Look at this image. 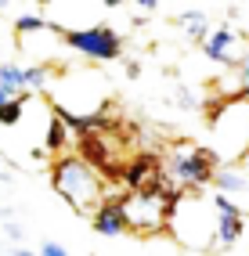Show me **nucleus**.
Masks as SVG:
<instances>
[{"instance_id":"nucleus-1","label":"nucleus","mask_w":249,"mask_h":256,"mask_svg":"<svg viewBox=\"0 0 249 256\" xmlns=\"http://www.w3.org/2000/svg\"><path fill=\"white\" fill-rule=\"evenodd\" d=\"M51 184L62 202H69V206L83 216H90L102 202L108 198V188L102 180V170L90 166L83 156H72V152H65V156L54 159L51 166Z\"/></svg>"},{"instance_id":"nucleus-2","label":"nucleus","mask_w":249,"mask_h":256,"mask_svg":"<svg viewBox=\"0 0 249 256\" xmlns=\"http://www.w3.org/2000/svg\"><path fill=\"white\" fill-rule=\"evenodd\" d=\"M220 166L224 162L217 159V152L195 144V141H174L170 152L162 156L166 177H170L174 188H177V192H184V195H198L202 188H210Z\"/></svg>"},{"instance_id":"nucleus-3","label":"nucleus","mask_w":249,"mask_h":256,"mask_svg":"<svg viewBox=\"0 0 249 256\" xmlns=\"http://www.w3.org/2000/svg\"><path fill=\"white\" fill-rule=\"evenodd\" d=\"M180 246L188 249H210L217 246V213H213V202L210 195H184L170 210V224H166Z\"/></svg>"},{"instance_id":"nucleus-4","label":"nucleus","mask_w":249,"mask_h":256,"mask_svg":"<svg viewBox=\"0 0 249 256\" xmlns=\"http://www.w3.org/2000/svg\"><path fill=\"white\" fill-rule=\"evenodd\" d=\"M120 206L126 216V231L134 234H162L166 224H170V210L174 202L162 192H152V188H138V192H123Z\"/></svg>"},{"instance_id":"nucleus-5","label":"nucleus","mask_w":249,"mask_h":256,"mask_svg":"<svg viewBox=\"0 0 249 256\" xmlns=\"http://www.w3.org/2000/svg\"><path fill=\"white\" fill-rule=\"evenodd\" d=\"M62 47L76 50L87 62H120L123 58V36L105 22H94L83 29H62Z\"/></svg>"},{"instance_id":"nucleus-6","label":"nucleus","mask_w":249,"mask_h":256,"mask_svg":"<svg viewBox=\"0 0 249 256\" xmlns=\"http://www.w3.org/2000/svg\"><path fill=\"white\" fill-rule=\"evenodd\" d=\"M210 202H213V213H217V246L231 249L246 234V210L235 198L217 195V192H210Z\"/></svg>"},{"instance_id":"nucleus-7","label":"nucleus","mask_w":249,"mask_h":256,"mask_svg":"<svg viewBox=\"0 0 249 256\" xmlns=\"http://www.w3.org/2000/svg\"><path fill=\"white\" fill-rule=\"evenodd\" d=\"M242 36V32L235 29V26H217L206 36V44H202V54L210 58V62H217V65H228V69H238V54H231V47H235V40Z\"/></svg>"},{"instance_id":"nucleus-8","label":"nucleus","mask_w":249,"mask_h":256,"mask_svg":"<svg viewBox=\"0 0 249 256\" xmlns=\"http://www.w3.org/2000/svg\"><path fill=\"white\" fill-rule=\"evenodd\" d=\"M90 228L105 238H120L126 231V216H123V206H120V195H108L102 206L90 213Z\"/></svg>"},{"instance_id":"nucleus-9","label":"nucleus","mask_w":249,"mask_h":256,"mask_svg":"<svg viewBox=\"0 0 249 256\" xmlns=\"http://www.w3.org/2000/svg\"><path fill=\"white\" fill-rule=\"evenodd\" d=\"M213 188H217V195H249V174L246 166H220L217 177H213Z\"/></svg>"},{"instance_id":"nucleus-10","label":"nucleus","mask_w":249,"mask_h":256,"mask_svg":"<svg viewBox=\"0 0 249 256\" xmlns=\"http://www.w3.org/2000/svg\"><path fill=\"white\" fill-rule=\"evenodd\" d=\"M174 22H177V29H184L192 40L206 44V36H210V14H206V11H195V8H188V11H180Z\"/></svg>"},{"instance_id":"nucleus-11","label":"nucleus","mask_w":249,"mask_h":256,"mask_svg":"<svg viewBox=\"0 0 249 256\" xmlns=\"http://www.w3.org/2000/svg\"><path fill=\"white\" fill-rule=\"evenodd\" d=\"M0 87L11 90L14 98L29 94L26 90V69H22V65H14V62H0Z\"/></svg>"},{"instance_id":"nucleus-12","label":"nucleus","mask_w":249,"mask_h":256,"mask_svg":"<svg viewBox=\"0 0 249 256\" xmlns=\"http://www.w3.org/2000/svg\"><path fill=\"white\" fill-rule=\"evenodd\" d=\"M29 101H32V94H22V98H11L8 105H0V126H22Z\"/></svg>"},{"instance_id":"nucleus-13","label":"nucleus","mask_w":249,"mask_h":256,"mask_svg":"<svg viewBox=\"0 0 249 256\" xmlns=\"http://www.w3.org/2000/svg\"><path fill=\"white\" fill-rule=\"evenodd\" d=\"M36 256H69V249H65V246H58V242H44Z\"/></svg>"},{"instance_id":"nucleus-14","label":"nucleus","mask_w":249,"mask_h":256,"mask_svg":"<svg viewBox=\"0 0 249 256\" xmlns=\"http://www.w3.org/2000/svg\"><path fill=\"white\" fill-rule=\"evenodd\" d=\"M0 256H36V252H29V249H22V246H14V249H8V252H0Z\"/></svg>"},{"instance_id":"nucleus-15","label":"nucleus","mask_w":249,"mask_h":256,"mask_svg":"<svg viewBox=\"0 0 249 256\" xmlns=\"http://www.w3.org/2000/svg\"><path fill=\"white\" fill-rule=\"evenodd\" d=\"M11 98H14L11 90H4V87H0V105H8V101H11Z\"/></svg>"},{"instance_id":"nucleus-16","label":"nucleus","mask_w":249,"mask_h":256,"mask_svg":"<svg viewBox=\"0 0 249 256\" xmlns=\"http://www.w3.org/2000/svg\"><path fill=\"white\" fill-rule=\"evenodd\" d=\"M4 8H8V4H4V0H0V11H4Z\"/></svg>"},{"instance_id":"nucleus-17","label":"nucleus","mask_w":249,"mask_h":256,"mask_svg":"<svg viewBox=\"0 0 249 256\" xmlns=\"http://www.w3.org/2000/svg\"><path fill=\"white\" fill-rule=\"evenodd\" d=\"M246 166H249V159H246Z\"/></svg>"},{"instance_id":"nucleus-18","label":"nucleus","mask_w":249,"mask_h":256,"mask_svg":"<svg viewBox=\"0 0 249 256\" xmlns=\"http://www.w3.org/2000/svg\"><path fill=\"white\" fill-rule=\"evenodd\" d=\"M0 180H4V177H0Z\"/></svg>"}]
</instances>
